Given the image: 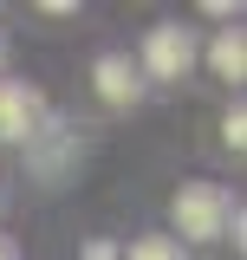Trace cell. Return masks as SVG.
Masks as SVG:
<instances>
[{
	"label": "cell",
	"mask_w": 247,
	"mask_h": 260,
	"mask_svg": "<svg viewBox=\"0 0 247 260\" xmlns=\"http://www.w3.org/2000/svg\"><path fill=\"white\" fill-rule=\"evenodd\" d=\"M123 260H182V247H176L169 234H143V241H130Z\"/></svg>",
	"instance_id": "8992f818"
},
{
	"label": "cell",
	"mask_w": 247,
	"mask_h": 260,
	"mask_svg": "<svg viewBox=\"0 0 247 260\" xmlns=\"http://www.w3.org/2000/svg\"><path fill=\"white\" fill-rule=\"evenodd\" d=\"M228 208H234V202H228L221 182H182L176 202H169L182 241H215V234H228Z\"/></svg>",
	"instance_id": "6da1fadb"
},
{
	"label": "cell",
	"mask_w": 247,
	"mask_h": 260,
	"mask_svg": "<svg viewBox=\"0 0 247 260\" xmlns=\"http://www.w3.org/2000/svg\"><path fill=\"white\" fill-rule=\"evenodd\" d=\"M0 65H7V46H0Z\"/></svg>",
	"instance_id": "30bf717a"
},
{
	"label": "cell",
	"mask_w": 247,
	"mask_h": 260,
	"mask_svg": "<svg viewBox=\"0 0 247 260\" xmlns=\"http://www.w3.org/2000/svg\"><path fill=\"white\" fill-rule=\"evenodd\" d=\"M85 260H117V254H111L104 241H91V247H85Z\"/></svg>",
	"instance_id": "ba28073f"
},
{
	"label": "cell",
	"mask_w": 247,
	"mask_h": 260,
	"mask_svg": "<svg viewBox=\"0 0 247 260\" xmlns=\"http://www.w3.org/2000/svg\"><path fill=\"white\" fill-rule=\"evenodd\" d=\"M91 78H98V98H104V104H137V65L130 59H117V52H104V59L91 65Z\"/></svg>",
	"instance_id": "277c9868"
},
{
	"label": "cell",
	"mask_w": 247,
	"mask_h": 260,
	"mask_svg": "<svg viewBox=\"0 0 247 260\" xmlns=\"http://www.w3.org/2000/svg\"><path fill=\"white\" fill-rule=\"evenodd\" d=\"M39 124V91L33 85H0V143H20Z\"/></svg>",
	"instance_id": "3957f363"
},
{
	"label": "cell",
	"mask_w": 247,
	"mask_h": 260,
	"mask_svg": "<svg viewBox=\"0 0 247 260\" xmlns=\"http://www.w3.org/2000/svg\"><path fill=\"white\" fill-rule=\"evenodd\" d=\"M0 260H20V247H13V241H7V234H0Z\"/></svg>",
	"instance_id": "9c48e42d"
},
{
	"label": "cell",
	"mask_w": 247,
	"mask_h": 260,
	"mask_svg": "<svg viewBox=\"0 0 247 260\" xmlns=\"http://www.w3.org/2000/svg\"><path fill=\"white\" fill-rule=\"evenodd\" d=\"M221 143L241 156V143H247V117H241V111H228V117H221Z\"/></svg>",
	"instance_id": "52a82bcc"
},
{
	"label": "cell",
	"mask_w": 247,
	"mask_h": 260,
	"mask_svg": "<svg viewBox=\"0 0 247 260\" xmlns=\"http://www.w3.org/2000/svg\"><path fill=\"white\" fill-rule=\"evenodd\" d=\"M208 65H215L221 78H234V85L247 78V39H241V26H228L215 46H208Z\"/></svg>",
	"instance_id": "5b68a950"
},
{
	"label": "cell",
	"mask_w": 247,
	"mask_h": 260,
	"mask_svg": "<svg viewBox=\"0 0 247 260\" xmlns=\"http://www.w3.org/2000/svg\"><path fill=\"white\" fill-rule=\"evenodd\" d=\"M189 59H195L189 26H150V39H143V72L150 78H182Z\"/></svg>",
	"instance_id": "7a4b0ae2"
}]
</instances>
